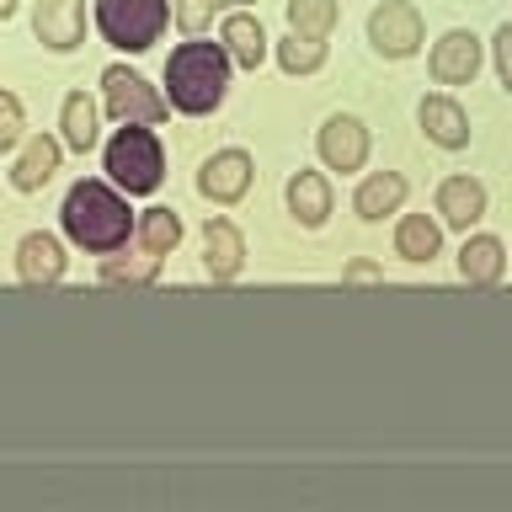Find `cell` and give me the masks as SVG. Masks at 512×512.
<instances>
[{
  "mask_svg": "<svg viewBox=\"0 0 512 512\" xmlns=\"http://www.w3.org/2000/svg\"><path fill=\"white\" fill-rule=\"evenodd\" d=\"M219 48L230 54V64H240V70H256V64L267 59V32H262L256 16L235 11L230 22H224V32H219Z\"/></svg>",
  "mask_w": 512,
  "mask_h": 512,
  "instance_id": "obj_17",
  "label": "cell"
},
{
  "mask_svg": "<svg viewBox=\"0 0 512 512\" xmlns=\"http://www.w3.org/2000/svg\"><path fill=\"white\" fill-rule=\"evenodd\" d=\"M438 214H443V224H454V230H470V224L486 214V187H480L475 176H448L438 187Z\"/></svg>",
  "mask_w": 512,
  "mask_h": 512,
  "instance_id": "obj_15",
  "label": "cell"
},
{
  "mask_svg": "<svg viewBox=\"0 0 512 512\" xmlns=\"http://www.w3.org/2000/svg\"><path fill=\"white\" fill-rule=\"evenodd\" d=\"M480 70V38L475 32H443L432 43V80L438 86H470Z\"/></svg>",
  "mask_w": 512,
  "mask_h": 512,
  "instance_id": "obj_10",
  "label": "cell"
},
{
  "mask_svg": "<svg viewBox=\"0 0 512 512\" xmlns=\"http://www.w3.org/2000/svg\"><path fill=\"white\" fill-rule=\"evenodd\" d=\"M203 267H208V278H219V283L246 267V240H240V230L230 219H208L203 224Z\"/></svg>",
  "mask_w": 512,
  "mask_h": 512,
  "instance_id": "obj_11",
  "label": "cell"
},
{
  "mask_svg": "<svg viewBox=\"0 0 512 512\" xmlns=\"http://www.w3.org/2000/svg\"><path fill=\"white\" fill-rule=\"evenodd\" d=\"M278 64L288 75H315L326 64V38H310V32H288L278 43Z\"/></svg>",
  "mask_w": 512,
  "mask_h": 512,
  "instance_id": "obj_22",
  "label": "cell"
},
{
  "mask_svg": "<svg viewBox=\"0 0 512 512\" xmlns=\"http://www.w3.org/2000/svg\"><path fill=\"white\" fill-rule=\"evenodd\" d=\"M502 267H507V251H502V240H496V235H470L459 246V278L464 283L491 288L496 278H502Z\"/></svg>",
  "mask_w": 512,
  "mask_h": 512,
  "instance_id": "obj_18",
  "label": "cell"
},
{
  "mask_svg": "<svg viewBox=\"0 0 512 512\" xmlns=\"http://www.w3.org/2000/svg\"><path fill=\"white\" fill-rule=\"evenodd\" d=\"M64 219V235L75 240L80 251H118L128 230H134V219H128V198L123 192H112L107 182H75L70 198L59 208Z\"/></svg>",
  "mask_w": 512,
  "mask_h": 512,
  "instance_id": "obj_1",
  "label": "cell"
},
{
  "mask_svg": "<svg viewBox=\"0 0 512 512\" xmlns=\"http://www.w3.org/2000/svg\"><path fill=\"white\" fill-rule=\"evenodd\" d=\"M400 203H406V176H395V171H374L358 187V214L363 219H384V214H395Z\"/></svg>",
  "mask_w": 512,
  "mask_h": 512,
  "instance_id": "obj_19",
  "label": "cell"
},
{
  "mask_svg": "<svg viewBox=\"0 0 512 512\" xmlns=\"http://www.w3.org/2000/svg\"><path fill=\"white\" fill-rule=\"evenodd\" d=\"M166 86H171V107L176 112L203 118V112H214L224 102V91H230V54H224L219 43L192 38V43H182L166 59Z\"/></svg>",
  "mask_w": 512,
  "mask_h": 512,
  "instance_id": "obj_2",
  "label": "cell"
},
{
  "mask_svg": "<svg viewBox=\"0 0 512 512\" xmlns=\"http://www.w3.org/2000/svg\"><path fill=\"white\" fill-rule=\"evenodd\" d=\"M336 0H288V32H310V38H331L336 27Z\"/></svg>",
  "mask_w": 512,
  "mask_h": 512,
  "instance_id": "obj_23",
  "label": "cell"
},
{
  "mask_svg": "<svg viewBox=\"0 0 512 512\" xmlns=\"http://www.w3.org/2000/svg\"><path fill=\"white\" fill-rule=\"evenodd\" d=\"M155 272H160V256L155 251H144V256H112L107 251L102 283H112V288H123V283H155Z\"/></svg>",
  "mask_w": 512,
  "mask_h": 512,
  "instance_id": "obj_25",
  "label": "cell"
},
{
  "mask_svg": "<svg viewBox=\"0 0 512 512\" xmlns=\"http://www.w3.org/2000/svg\"><path fill=\"white\" fill-rule=\"evenodd\" d=\"M214 6H246V0H214Z\"/></svg>",
  "mask_w": 512,
  "mask_h": 512,
  "instance_id": "obj_31",
  "label": "cell"
},
{
  "mask_svg": "<svg viewBox=\"0 0 512 512\" xmlns=\"http://www.w3.org/2000/svg\"><path fill=\"white\" fill-rule=\"evenodd\" d=\"M16 272H22V283H32V288L59 283L64 278V246L48 230H32L22 246H16Z\"/></svg>",
  "mask_w": 512,
  "mask_h": 512,
  "instance_id": "obj_12",
  "label": "cell"
},
{
  "mask_svg": "<svg viewBox=\"0 0 512 512\" xmlns=\"http://www.w3.org/2000/svg\"><path fill=\"white\" fill-rule=\"evenodd\" d=\"M443 246V230L432 224L427 214H406L400 219V230H395V251L406 256V262H432Z\"/></svg>",
  "mask_w": 512,
  "mask_h": 512,
  "instance_id": "obj_20",
  "label": "cell"
},
{
  "mask_svg": "<svg viewBox=\"0 0 512 512\" xmlns=\"http://www.w3.org/2000/svg\"><path fill=\"white\" fill-rule=\"evenodd\" d=\"M288 214H294L304 230H320L331 214V182L320 171H299L294 182H288Z\"/></svg>",
  "mask_w": 512,
  "mask_h": 512,
  "instance_id": "obj_16",
  "label": "cell"
},
{
  "mask_svg": "<svg viewBox=\"0 0 512 512\" xmlns=\"http://www.w3.org/2000/svg\"><path fill=\"white\" fill-rule=\"evenodd\" d=\"M176 240H182V219H176L171 208H144V214H139V246L155 251V256H166Z\"/></svg>",
  "mask_w": 512,
  "mask_h": 512,
  "instance_id": "obj_24",
  "label": "cell"
},
{
  "mask_svg": "<svg viewBox=\"0 0 512 512\" xmlns=\"http://www.w3.org/2000/svg\"><path fill=\"white\" fill-rule=\"evenodd\" d=\"M102 102L118 123H160L166 118V96H160L144 75L128 70V64H112L102 75Z\"/></svg>",
  "mask_w": 512,
  "mask_h": 512,
  "instance_id": "obj_5",
  "label": "cell"
},
{
  "mask_svg": "<svg viewBox=\"0 0 512 512\" xmlns=\"http://www.w3.org/2000/svg\"><path fill=\"white\" fill-rule=\"evenodd\" d=\"M166 16H171L166 0H96V27L123 54H144L166 32Z\"/></svg>",
  "mask_w": 512,
  "mask_h": 512,
  "instance_id": "obj_4",
  "label": "cell"
},
{
  "mask_svg": "<svg viewBox=\"0 0 512 512\" xmlns=\"http://www.w3.org/2000/svg\"><path fill=\"white\" fill-rule=\"evenodd\" d=\"M54 171H59V139L38 134V139H27V144H22V155H16L11 187H16V192H38V187L54 182Z\"/></svg>",
  "mask_w": 512,
  "mask_h": 512,
  "instance_id": "obj_14",
  "label": "cell"
},
{
  "mask_svg": "<svg viewBox=\"0 0 512 512\" xmlns=\"http://www.w3.org/2000/svg\"><path fill=\"white\" fill-rule=\"evenodd\" d=\"M22 128H27V118H22V102H16L11 91H0V155L22 144Z\"/></svg>",
  "mask_w": 512,
  "mask_h": 512,
  "instance_id": "obj_26",
  "label": "cell"
},
{
  "mask_svg": "<svg viewBox=\"0 0 512 512\" xmlns=\"http://www.w3.org/2000/svg\"><path fill=\"white\" fill-rule=\"evenodd\" d=\"M251 155L246 150H219V155H208L203 160V171H198V192L208 203H240L246 198V187H251Z\"/></svg>",
  "mask_w": 512,
  "mask_h": 512,
  "instance_id": "obj_8",
  "label": "cell"
},
{
  "mask_svg": "<svg viewBox=\"0 0 512 512\" xmlns=\"http://www.w3.org/2000/svg\"><path fill=\"white\" fill-rule=\"evenodd\" d=\"M496 75H502V86L512 91V22L507 27H496Z\"/></svg>",
  "mask_w": 512,
  "mask_h": 512,
  "instance_id": "obj_28",
  "label": "cell"
},
{
  "mask_svg": "<svg viewBox=\"0 0 512 512\" xmlns=\"http://www.w3.org/2000/svg\"><path fill=\"white\" fill-rule=\"evenodd\" d=\"M32 32H38L43 48L70 54V48H80V38H86V0H38Z\"/></svg>",
  "mask_w": 512,
  "mask_h": 512,
  "instance_id": "obj_7",
  "label": "cell"
},
{
  "mask_svg": "<svg viewBox=\"0 0 512 512\" xmlns=\"http://www.w3.org/2000/svg\"><path fill=\"white\" fill-rule=\"evenodd\" d=\"M320 160H326L331 171H358L368 160V128L358 118H347V112H336V118L320 123Z\"/></svg>",
  "mask_w": 512,
  "mask_h": 512,
  "instance_id": "obj_9",
  "label": "cell"
},
{
  "mask_svg": "<svg viewBox=\"0 0 512 512\" xmlns=\"http://www.w3.org/2000/svg\"><path fill=\"white\" fill-rule=\"evenodd\" d=\"M107 176L123 192H155L160 176H166V150L144 123H123L107 144Z\"/></svg>",
  "mask_w": 512,
  "mask_h": 512,
  "instance_id": "obj_3",
  "label": "cell"
},
{
  "mask_svg": "<svg viewBox=\"0 0 512 512\" xmlns=\"http://www.w3.org/2000/svg\"><path fill=\"white\" fill-rule=\"evenodd\" d=\"M6 16H16V0H0V22H6Z\"/></svg>",
  "mask_w": 512,
  "mask_h": 512,
  "instance_id": "obj_30",
  "label": "cell"
},
{
  "mask_svg": "<svg viewBox=\"0 0 512 512\" xmlns=\"http://www.w3.org/2000/svg\"><path fill=\"white\" fill-rule=\"evenodd\" d=\"M59 128H64V144L70 150L86 155L91 144H96V102L86 91H75V96H64V112H59Z\"/></svg>",
  "mask_w": 512,
  "mask_h": 512,
  "instance_id": "obj_21",
  "label": "cell"
},
{
  "mask_svg": "<svg viewBox=\"0 0 512 512\" xmlns=\"http://www.w3.org/2000/svg\"><path fill=\"white\" fill-rule=\"evenodd\" d=\"M368 43H374L384 59H411L416 48H422V11L406 6V0H384V6L368 16Z\"/></svg>",
  "mask_w": 512,
  "mask_h": 512,
  "instance_id": "obj_6",
  "label": "cell"
},
{
  "mask_svg": "<svg viewBox=\"0 0 512 512\" xmlns=\"http://www.w3.org/2000/svg\"><path fill=\"white\" fill-rule=\"evenodd\" d=\"M347 278H352V283H374V278H379V272H374V267H368V262H352V267H347Z\"/></svg>",
  "mask_w": 512,
  "mask_h": 512,
  "instance_id": "obj_29",
  "label": "cell"
},
{
  "mask_svg": "<svg viewBox=\"0 0 512 512\" xmlns=\"http://www.w3.org/2000/svg\"><path fill=\"white\" fill-rule=\"evenodd\" d=\"M171 16H176V27H182L187 38H198V32L214 22V0H171Z\"/></svg>",
  "mask_w": 512,
  "mask_h": 512,
  "instance_id": "obj_27",
  "label": "cell"
},
{
  "mask_svg": "<svg viewBox=\"0 0 512 512\" xmlns=\"http://www.w3.org/2000/svg\"><path fill=\"white\" fill-rule=\"evenodd\" d=\"M416 118H422L427 139L443 144V150H464V144H470V118H464V107L454 96H422Z\"/></svg>",
  "mask_w": 512,
  "mask_h": 512,
  "instance_id": "obj_13",
  "label": "cell"
}]
</instances>
